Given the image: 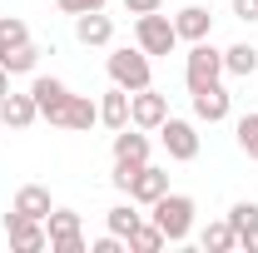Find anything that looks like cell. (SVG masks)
I'll list each match as a JSON object with an SVG mask.
<instances>
[{
  "instance_id": "2e32d148",
  "label": "cell",
  "mask_w": 258,
  "mask_h": 253,
  "mask_svg": "<svg viewBox=\"0 0 258 253\" xmlns=\"http://www.w3.org/2000/svg\"><path fill=\"white\" fill-rule=\"evenodd\" d=\"M90 124H99V104L90 95H70V104H64V114H60V129L90 134Z\"/></svg>"
},
{
  "instance_id": "ba28073f",
  "label": "cell",
  "mask_w": 258,
  "mask_h": 253,
  "mask_svg": "<svg viewBox=\"0 0 258 253\" xmlns=\"http://www.w3.org/2000/svg\"><path fill=\"white\" fill-rule=\"evenodd\" d=\"M159 134H164V149H169V159H179V164H189V159H199V129L189 124V119H164L159 124Z\"/></svg>"
},
{
  "instance_id": "f546056e",
  "label": "cell",
  "mask_w": 258,
  "mask_h": 253,
  "mask_svg": "<svg viewBox=\"0 0 258 253\" xmlns=\"http://www.w3.org/2000/svg\"><path fill=\"white\" fill-rule=\"evenodd\" d=\"M233 15L238 20H258V0H233Z\"/></svg>"
},
{
  "instance_id": "d6986e66",
  "label": "cell",
  "mask_w": 258,
  "mask_h": 253,
  "mask_svg": "<svg viewBox=\"0 0 258 253\" xmlns=\"http://www.w3.org/2000/svg\"><path fill=\"white\" fill-rule=\"evenodd\" d=\"M253 70H258V50H253V45H228V50H224V75L248 80Z\"/></svg>"
},
{
  "instance_id": "4dcf8cb0",
  "label": "cell",
  "mask_w": 258,
  "mask_h": 253,
  "mask_svg": "<svg viewBox=\"0 0 258 253\" xmlns=\"http://www.w3.org/2000/svg\"><path fill=\"white\" fill-rule=\"evenodd\" d=\"M238 248H243V253H258V223H253V228H243V233H238Z\"/></svg>"
},
{
  "instance_id": "5b68a950",
  "label": "cell",
  "mask_w": 258,
  "mask_h": 253,
  "mask_svg": "<svg viewBox=\"0 0 258 253\" xmlns=\"http://www.w3.org/2000/svg\"><path fill=\"white\" fill-rule=\"evenodd\" d=\"M5 238H10V248H15V253H40V248H50L45 219H30V214H20V209H10V214H5Z\"/></svg>"
},
{
  "instance_id": "1f68e13d",
  "label": "cell",
  "mask_w": 258,
  "mask_h": 253,
  "mask_svg": "<svg viewBox=\"0 0 258 253\" xmlns=\"http://www.w3.org/2000/svg\"><path fill=\"white\" fill-rule=\"evenodd\" d=\"M10 95V70H5V65H0V99Z\"/></svg>"
},
{
  "instance_id": "5bb4252c",
  "label": "cell",
  "mask_w": 258,
  "mask_h": 253,
  "mask_svg": "<svg viewBox=\"0 0 258 253\" xmlns=\"http://www.w3.org/2000/svg\"><path fill=\"white\" fill-rule=\"evenodd\" d=\"M35 119H40V109H35V95H10L0 99V124L5 129H30Z\"/></svg>"
},
{
  "instance_id": "9a60e30c",
  "label": "cell",
  "mask_w": 258,
  "mask_h": 253,
  "mask_svg": "<svg viewBox=\"0 0 258 253\" xmlns=\"http://www.w3.org/2000/svg\"><path fill=\"white\" fill-rule=\"evenodd\" d=\"M174 30H179V40L199 45V40H209V30H214V15H209L204 5H184V10L174 15Z\"/></svg>"
},
{
  "instance_id": "30bf717a",
  "label": "cell",
  "mask_w": 258,
  "mask_h": 253,
  "mask_svg": "<svg viewBox=\"0 0 258 253\" xmlns=\"http://www.w3.org/2000/svg\"><path fill=\"white\" fill-rule=\"evenodd\" d=\"M228 109H233V99H228L224 85H204V90H194V119L219 124V119H228Z\"/></svg>"
},
{
  "instance_id": "9c48e42d",
  "label": "cell",
  "mask_w": 258,
  "mask_h": 253,
  "mask_svg": "<svg viewBox=\"0 0 258 253\" xmlns=\"http://www.w3.org/2000/svg\"><path fill=\"white\" fill-rule=\"evenodd\" d=\"M30 95H35V109H40V119L60 124L64 104H70V85H64V80H50V75H40V80L30 85Z\"/></svg>"
},
{
  "instance_id": "f1b7e54d",
  "label": "cell",
  "mask_w": 258,
  "mask_h": 253,
  "mask_svg": "<svg viewBox=\"0 0 258 253\" xmlns=\"http://www.w3.org/2000/svg\"><path fill=\"white\" fill-rule=\"evenodd\" d=\"M164 0H124V10L129 15H149V10H159Z\"/></svg>"
},
{
  "instance_id": "e0dca14e",
  "label": "cell",
  "mask_w": 258,
  "mask_h": 253,
  "mask_svg": "<svg viewBox=\"0 0 258 253\" xmlns=\"http://www.w3.org/2000/svg\"><path fill=\"white\" fill-rule=\"evenodd\" d=\"M99 124L104 129H124L129 124V90H104V99H99Z\"/></svg>"
},
{
  "instance_id": "ac0fdd59",
  "label": "cell",
  "mask_w": 258,
  "mask_h": 253,
  "mask_svg": "<svg viewBox=\"0 0 258 253\" xmlns=\"http://www.w3.org/2000/svg\"><path fill=\"white\" fill-rule=\"evenodd\" d=\"M15 209L30 214V219H50L55 204H50V189H45V184H25V189L15 194Z\"/></svg>"
},
{
  "instance_id": "52a82bcc",
  "label": "cell",
  "mask_w": 258,
  "mask_h": 253,
  "mask_svg": "<svg viewBox=\"0 0 258 253\" xmlns=\"http://www.w3.org/2000/svg\"><path fill=\"white\" fill-rule=\"evenodd\" d=\"M169 119V99L159 90H134L129 95V124L134 129H159Z\"/></svg>"
},
{
  "instance_id": "4316f807",
  "label": "cell",
  "mask_w": 258,
  "mask_h": 253,
  "mask_svg": "<svg viewBox=\"0 0 258 253\" xmlns=\"http://www.w3.org/2000/svg\"><path fill=\"white\" fill-rule=\"evenodd\" d=\"M55 5H60L64 15H85V10H104L109 0H55Z\"/></svg>"
},
{
  "instance_id": "8992f818",
  "label": "cell",
  "mask_w": 258,
  "mask_h": 253,
  "mask_svg": "<svg viewBox=\"0 0 258 253\" xmlns=\"http://www.w3.org/2000/svg\"><path fill=\"white\" fill-rule=\"evenodd\" d=\"M45 233H50V248H55V253H85V238H80V214H75V209H50Z\"/></svg>"
},
{
  "instance_id": "cb8c5ba5",
  "label": "cell",
  "mask_w": 258,
  "mask_h": 253,
  "mask_svg": "<svg viewBox=\"0 0 258 253\" xmlns=\"http://www.w3.org/2000/svg\"><path fill=\"white\" fill-rule=\"evenodd\" d=\"M233 134H238V149H243V154H248V159L258 164V114H243Z\"/></svg>"
},
{
  "instance_id": "4fadbf2b",
  "label": "cell",
  "mask_w": 258,
  "mask_h": 253,
  "mask_svg": "<svg viewBox=\"0 0 258 253\" xmlns=\"http://www.w3.org/2000/svg\"><path fill=\"white\" fill-rule=\"evenodd\" d=\"M114 164H149V134L144 129H114Z\"/></svg>"
},
{
  "instance_id": "603a6c76",
  "label": "cell",
  "mask_w": 258,
  "mask_h": 253,
  "mask_svg": "<svg viewBox=\"0 0 258 253\" xmlns=\"http://www.w3.org/2000/svg\"><path fill=\"white\" fill-rule=\"evenodd\" d=\"M164 243H169V238H164L159 223H139V228L129 233V248H134V253H159Z\"/></svg>"
},
{
  "instance_id": "7a4b0ae2",
  "label": "cell",
  "mask_w": 258,
  "mask_h": 253,
  "mask_svg": "<svg viewBox=\"0 0 258 253\" xmlns=\"http://www.w3.org/2000/svg\"><path fill=\"white\" fill-rule=\"evenodd\" d=\"M134 40H139V50L154 60V55H169V50L179 45V30H174L169 15L149 10V15H134Z\"/></svg>"
},
{
  "instance_id": "7402d4cb",
  "label": "cell",
  "mask_w": 258,
  "mask_h": 253,
  "mask_svg": "<svg viewBox=\"0 0 258 253\" xmlns=\"http://www.w3.org/2000/svg\"><path fill=\"white\" fill-rule=\"evenodd\" d=\"M199 243H204V253H228V248H238V233H233V223H228V219H219V223L204 228Z\"/></svg>"
},
{
  "instance_id": "44dd1931",
  "label": "cell",
  "mask_w": 258,
  "mask_h": 253,
  "mask_svg": "<svg viewBox=\"0 0 258 253\" xmlns=\"http://www.w3.org/2000/svg\"><path fill=\"white\" fill-rule=\"evenodd\" d=\"M0 65H5L10 75H30L35 65H40V50H35L30 40H25V45H10V50H0Z\"/></svg>"
},
{
  "instance_id": "8fae6325",
  "label": "cell",
  "mask_w": 258,
  "mask_h": 253,
  "mask_svg": "<svg viewBox=\"0 0 258 253\" xmlns=\"http://www.w3.org/2000/svg\"><path fill=\"white\" fill-rule=\"evenodd\" d=\"M164 194H169V174L154 169V164H139L134 179H129V199H134V204H154Z\"/></svg>"
},
{
  "instance_id": "d4e9b609",
  "label": "cell",
  "mask_w": 258,
  "mask_h": 253,
  "mask_svg": "<svg viewBox=\"0 0 258 253\" xmlns=\"http://www.w3.org/2000/svg\"><path fill=\"white\" fill-rule=\"evenodd\" d=\"M30 30H25V20L20 15H0V50H10V45H25Z\"/></svg>"
},
{
  "instance_id": "ffe728a7",
  "label": "cell",
  "mask_w": 258,
  "mask_h": 253,
  "mask_svg": "<svg viewBox=\"0 0 258 253\" xmlns=\"http://www.w3.org/2000/svg\"><path fill=\"white\" fill-rule=\"evenodd\" d=\"M139 223H144V214H134V199H129V204H114V209L104 214V228H109V233H119L124 243H129V233H134Z\"/></svg>"
},
{
  "instance_id": "7c38bea8",
  "label": "cell",
  "mask_w": 258,
  "mask_h": 253,
  "mask_svg": "<svg viewBox=\"0 0 258 253\" xmlns=\"http://www.w3.org/2000/svg\"><path fill=\"white\" fill-rule=\"evenodd\" d=\"M75 40L80 45H109L114 40V20L104 10H85V15H75Z\"/></svg>"
},
{
  "instance_id": "484cf974",
  "label": "cell",
  "mask_w": 258,
  "mask_h": 253,
  "mask_svg": "<svg viewBox=\"0 0 258 253\" xmlns=\"http://www.w3.org/2000/svg\"><path fill=\"white\" fill-rule=\"evenodd\" d=\"M228 223H233V233L253 228V223H258V204H253V199H238V204L228 209Z\"/></svg>"
},
{
  "instance_id": "3957f363",
  "label": "cell",
  "mask_w": 258,
  "mask_h": 253,
  "mask_svg": "<svg viewBox=\"0 0 258 253\" xmlns=\"http://www.w3.org/2000/svg\"><path fill=\"white\" fill-rule=\"evenodd\" d=\"M224 75V50H214L209 40H199L189 55H184V80H189V95L204 90V85H219Z\"/></svg>"
},
{
  "instance_id": "83f0119b",
  "label": "cell",
  "mask_w": 258,
  "mask_h": 253,
  "mask_svg": "<svg viewBox=\"0 0 258 253\" xmlns=\"http://www.w3.org/2000/svg\"><path fill=\"white\" fill-rule=\"evenodd\" d=\"M134 169H139V164H114V174H109V179H114V189H119V194H129V179H134Z\"/></svg>"
},
{
  "instance_id": "277c9868",
  "label": "cell",
  "mask_w": 258,
  "mask_h": 253,
  "mask_svg": "<svg viewBox=\"0 0 258 253\" xmlns=\"http://www.w3.org/2000/svg\"><path fill=\"white\" fill-rule=\"evenodd\" d=\"M104 70H109V80L119 85V90H149V55L144 50H114L109 60H104Z\"/></svg>"
},
{
  "instance_id": "6da1fadb",
  "label": "cell",
  "mask_w": 258,
  "mask_h": 253,
  "mask_svg": "<svg viewBox=\"0 0 258 253\" xmlns=\"http://www.w3.org/2000/svg\"><path fill=\"white\" fill-rule=\"evenodd\" d=\"M149 209H154V223L164 228L169 243H184V238L194 233V214H199V209H194L189 194H164V199H154Z\"/></svg>"
}]
</instances>
